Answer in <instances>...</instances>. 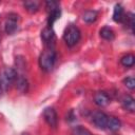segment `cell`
<instances>
[{
	"label": "cell",
	"instance_id": "6da1fadb",
	"mask_svg": "<svg viewBox=\"0 0 135 135\" xmlns=\"http://www.w3.org/2000/svg\"><path fill=\"white\" fill-rule=\"evenodd\" d=\"M56 62V52L53 46H46L44 51L40 54L39 65L43 72H51Z\"/></svg>",
	"mask_w": 135,
	"mask_h": 135
},
{
	"label": "cell",
	"instance_id": "7a4b0ae2",
	"mask_svg": "<svg viewBox=\"0 0 135 135\" xmlns=\"http://www.w3.org/2000/svg\"><path fill=\"white\" fill-rule=\"evenodd\" d=\"M17 78V72L13 68H4L0 71V85L3 92L7 91Z\"/></svg>",
	"mask_w": 135,
	"mask_h": 135
},
{
	"label": "cell",
	"instance_id": "3957f363",
	"mask_svg": "<svg viewBox=\"0 0 135 135\" xmlns=\"http://www.w3.org/2000/svg\"><path fill=\"white\" fill-rule=\"evenodd\" d=\"M81 38V33L79 31V28L74 25V24H70L65 31H64V34H63V40L64 42L66 43L68 46L72 47L74 45H76L79 40Z\"/></svg>",
	"mask_w": 135,
	"mask_h": 135
},
{
	"label": "cell",
	"instance_id": "277c9868",
	"mask_svg": "<svg viewBox=\"0 0 135 135\" xmlns=\"http://www.w3.org/2000/svg\"><path fill=\"white\" fill-rule=\"evenodd\" d=\"M45 8L49 13L47 24H49V26L52 27L54 22L57 19H59L60 15H61V9L59 7V3L56 2V1H46L45 2Z\"/></svg>",
	"mask_w": 135,
	"mask_h": 135
},
{
	"label": "cell",
	"instance_id": "5b68a950",
	"mask_svg": "<svg viewBox=\"0 0 135 135\" xmlns=\"http://www.w3.org/2000/svg\"><path fill=\"white\" fill-rule=\"evenodd\" d=\"M18 25H19V16L15 13L8 14L5 24H4V30H5L6 34H8V35L15 34V32L18 30Z\"/></svg>",
	"mask_w": 135,
	"mask_h": 135
},
{
	"label": "cell",
	"instance_id": "8992f818",
	"mask_svg": "<svg viewBox=\"0 0 135 135\" xmlns=\"http://www.w3.org/2000/svg\"><path fill=\"white\" fill-rule=\"evenodd\" d=\"M108 117H109V116H108L104 112H102V111H95V112H93L91 118H92L93 124H94L96 128L103 130V129H105V127H107Z\"/></svg>",
	"mask_w": 135,
	"mask_h": 135
},
{
	"label": "cell",
	"instance_id": "52a82bcc",
	"mask_svg": "<svg viewBox=\"0 0 135 135\" xmlns=\"http://www.w3.org/2000/svg\"><path fill=\"white\" fill-rule=\"evenodd\" d=\"M43 118L46 121V123L52 127V128H56L58 124V116L56 111L53 108H46L43 111Z\"/></svg>",
	"mask_w": 135,
	"mask_h": 135
},
{
	"label": "cell",
	"instance_id": "ba28073f",
	"mask_svg": "<svg viewBox=\"0 0 135 135\" xmlns=\"http://www.w3.org/2000/svg\"><path fill=\"white\" fill-rule=\"evenodd\" d=\"M41 39L46 44V46H51V44L55 41V32L51 26H46L41 32Z\"/></svg>",
	"mask_w": 135,
	"mask_h": 135
},
{
	"label": "cell",
	"instance_id": "9c48e42d",
	"mask_svg": "<svg viewBox=\"0 0 135 135\" xmlns=\"http://www.w3.org/2000/svg\"><path fill=\"white\" fill-rule=\"evenodd\" d=\"M94 102L98 107H105L110 103V97L105 92H97L94 95Z\"/></svg>",
	"mask_w": 135,
	"mask_h": 135
},
{
	"label": "cell",
	"instance_id": "30bf717a",
	"mask_svg": "<svg viewBox=\"0 0 135 135\" xmlns=\"http://www.w3.org/2000/svg\"><path fill=\"white\" fill-rule=\"evenodd\" d=\"M15 84H16V89L20 93L24 94V93H26L28 91V81H27L26 77L23 76V75H17Z\"/></svg>",
	"mask_w": 135,
	"mask_h": 135
},
{
	"label": "cell",
	"instance_id": "8fae6325",
	"mask_svg": "<svg viewBox=\"0 0 135 135\" xmlns=\"http://www.w3.org/2000/svg\"><path fill=\"white\" fill-rule=\"evenodd\" d=\"M121 105L126 111H129L131 113H134L135 111V102L134 98L130 95H124L121 98Z\"/></svg>",
	"mask_w": 135,
	"mask_h": 135
},
{
	"label": "cell",
	"instance_id": "7c38bea8",
	"mask_svg": "<svg viewBox=\"0 0 135 135\" xmlns=\"http://www.w3.org/2000/svg\"><path fill=\"white\" fill-rule=\"evenodd\" d=\"M124 17H126V14H124L123 7L119 3L116 4L114 6V11H113V20L115 22H123Z\"/></svg>",
	"mask_w": 135,
	"mask_h": 135
},
{
	"label": "cell",
	"instance_id": "4fadbf2b",
	"mask_svg": "<svg viewBox=\"0 0 135 135\" xmlns=\"http://www.w3.org/2000/svg\"><path fill=\"white\" fill-rule=\"evenodd\" d=\"M121 127V122L118 118L114 117V116H109L108 117V121H107V127L105 129L112 131V132H116L120 129Z\"/></svg>",
	"mask_w": 135,
	"mask_h": 135
},
{
	"label": "cell",
	"instance_id": "5bb4252c",
	"mask_svg": "<svg viewBox=\"0 0 135 135\" xmlns=\"http://www.w3.org/2000/svg\"><path fill=\"white\" fill-rule=\"evenodd\" d=\"M97 18H98V12H96L94 9L85 11L82 15V19L86 23H93L97 20Z\"/></svg>",
	"mask_w": 135,
	"mask_h": 135
},
{
	"label": "cell",
	"instance_id": "9a60e30c",
	"mask_svg": "<svg viewBox=\"0 0 135 135\" xmlns=\"http://www.w3.org/2000/svg\"><path fill=\"white\" fill-rule=\"evenodd\" d=\"M23 6L25 7V9L30 13H36L39 9L40 6V2L36 1V0H28V1H24L23 2Z\"/></svg>",
	"mask_w": 135,
	"mask_h": 135
},
{
	"label": "cell",
	"instance_id": "2e32d148",
	"mask_svg": "<svg viewBox=\"0 0 135 135\" xmlns=\"http://www.w3.org/2000/svg\"><path fill=\"white\" fill-rule=\"evenodd\" d=\"M100 37L103 38L104 40H113L114 37H115V34L113 32V30L109 26H103L101 30H100Z\"/></svg>",
	"mask_w": 135,
	"mask_h": 135
},
{
	"label": "cell",
	"instance_id": "e0dca14e",
	"mask_svg": "<svg viewBox=\"0 0 135 135\" xmlns=\"http://www.w3.org/2000/svg\"><path fill=\"white\" fill-rule=\"evenodd\" d=\"M134 62H135V57L133 54H127L124 56L121 57L120 59V63L124 66V68H131L134 65Z\"/></svg>",
	"mask_w": 135,
	"mask_h": 135
},
{
	"label": "cell",
	"instance_id": "ac0fdd59",
	"mask_svg": "<svg viewBox=\"0 0 135 135\" xmlns=\"http://www.w3.org/2000/svg\"><path fill=\"white\" fill-rule=\"evenodd\" d=\"M72 135H93L88 129L82 126H76L72 130Z\"/></svg>",
	"mask_w": 135,
	"mask_h": 135
},
{
	"label": "cell",
	"instance_id": "d6986e66",
	"mask_svg": "<svg viewBox=\"0 0 135 135\" xmlns=\"http://www.w3.org/2000/svg\"><path fill=\"white\" fill-rule=\"evenodd\" d=\"M124 23L128 25V27L131 30V32L133 33L134 31V24H135V20H134V14L133 13H128L124 17Z\"/></svg>",
	"mask_w": 135,
	"mask_h": 135
},
{
	"label": "cell",
	"instance_id": "ffe728a7",
	"mask_svg": "<svg viewBox=\"0 0 135 135\" xmlns=\"http://www.w3.org/2000/svg\"><path fill=\"white\" fill-rule=\"evenodd\" d=\"M123 84H124L128 89L134 90V88H135V79H134L133 77H127V78L123 79Z\"/></svg>",
	"mask_w": 135,
	"mask_h": 135
},
{
	"label": "cell",
	"instance_id": "44dd1931",
	"mask_svg": "<svg viewBox=\"0 0 135 135\" xmlns=\"http://www.w3.org/2000/svg\"><path fill=\"white\" fill-rule=\"evenodd\" d=\"M2 93H3V90H2V88H1V85H0V96L2 95Z\"/></svg>",
	"mask_w": 135,
	"mask_h": 135
},
{
	"label": "cell",
	"instance_id": "7402d4cb",
	"mask_svg": "<svg viewBox=\"0 0 135 135\" xmlns=\"http://www.w3.org/2000/svg\"><path fill=\"white\" fill-rule=\"evenodd\" d=\"M21 135H28L27 133H23V134H21Z\"/></svg>",
	"mask_w": 135,
	"mask_h": 135
}]
</instances>
